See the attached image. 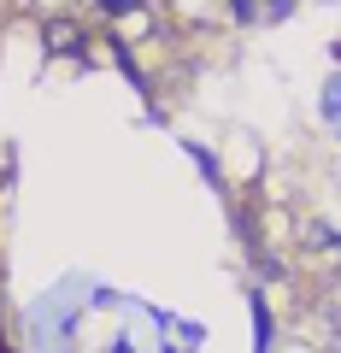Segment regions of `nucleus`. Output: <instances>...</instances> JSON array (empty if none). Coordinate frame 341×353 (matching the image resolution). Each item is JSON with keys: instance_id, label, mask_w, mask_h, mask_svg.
<instances>
[{"instance_id": "obj_1", "label": "nucleus", "mask_w": 341, "mask_h": 353, "mask_svg": "<svg viewBox=\"0 0 341 353\" xmlns=\"http://www.w3.org/2000/svg\"><path fill=\"white\" fill-rule=\"evenodd\" d=\"M318 112H324V124H329V130L341 136V71H335V77L324 83V94H318Z\"/></svg>"}, {"instance_id": "obj_2", "label": "nucleus", "mask_w": 341, "mask_h": 353, "mask_svg": "<svg viewBox=\"0 0 341 353\" xmlns=\"http://www.w3.org/2000/svg\"><path fill=\"white\" fill-rule=\"evenodd\" d=\"M247 306H253V330H259V353H271V312H265V301L247 294Z\"/></svg>"}, {"instance_id": "obj_3", "label": "nucleus", "mask_w": 341, "mask_h": 353, "mask_svg": "<svg viewBox=\"0 0 341 353\" xmlns=\"http://www.w3.org/2000/svg\"><path fill=\"white\" fill-rule=\"evenodd\" d=\"M229 18L236 24H259L265 18V0H229Z\"/></svg>"}, {"instance_id": "obj_4", "label": "nucleus", "mask_w": 341, "mask_h": 353, "mask_svg": "<svg viewBox=\"0 0 341 353\" xmlns=\"http://www.w3.org/2000/svg\"><path fill=\"white\" fill-rule=\"evenodd\" d=\"M189 159H194V165H200V171H206V176H212V183H218V159H212V148H194V141H189Z\"/></svg>"}, {"instance_id": "obj_5", "label": "nucleus", "mask_w": 341, "mask_h": 353, "mask_svg": "<svg viewBox=\"0 0 341 353\" xmlns=\"http://www.w3.org/2000/svg\"><path fill=\"white\" fill-rule=\"evenodd\" d=\"M294 12V0H265V18H289Z\"/></svg>"}, {"instance_id": "obj_6", "label": "nucleus", "mask_w": 341, "mask_h": 353, "mask_svg": "<svg viewBox=\"0 0 341 353\" xmlns=\"http://www.w3.org/2000/svg\"><path fill=\"white\" fill-rule=\"evenodd\" d=\"M141 0H101V12H136Z\"/></svg>"}]
</instances>
